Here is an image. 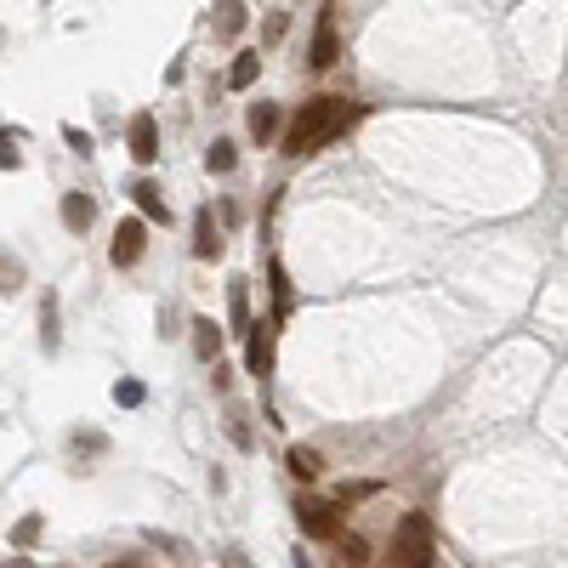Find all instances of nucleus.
Instances as JSON below:
<instances>
[{
  "label": "nucleus",
  "mask_w": 568,
  "mask_h": 568,
  "mask_svg": "<svg viewBox=\"0 0 568 568\" xmlns=\"http://www.w3.org/2000/svg\"><path fill=\"white\" fill-rule=\"evenodd\" d=\"M228 432H233V444H239V449H250V426H245V415H233Z\"/></svg>",
  "instance_id": "393cba45"
},
{
  "label": "nucleus",
  "mask_w": 568,
  "mask_h": 568,
  "mask_svg": "<svg viewBox=\"0 0 568 568\" xmlns=\"http://www.w3.org/2000/svg\"><path fill=\"white\" fill-rule=\"evenodd\" d=\"M205 165H211V171H233V165H239L233 142H228V137H216V142H211V154H205Z\"/></svg>",
  "instance_id": "f3484780"
},
{
  "label": "nucleus",
  "mask_w": 568,
  "mask_h": 568,
  "mask_svg": "<svg viewBox=\"0 0 568 568\" xmlns=\"http://www.w3.org/2000/svg\"><path fill=\"white\" fill-rule=\"evenodd\" d=\"M194 353L205 358V364L222 353V330H216V319H194Z\"/></svg>",
  "instance_id": "ddd939ff"
},
{
  "label": "nucleus",
  "mask_w": 568,
  "mask_h": 568,
  "mask_svg": "<svg viewBox=\"0 0 568 568\" xmlns=\"http://www.w3.org/2000/svg\"><path fill=\"white\" fill-rule=\"evenodd\" d=\"M114 404H142V381H120V387H114Z\"/></svg>",
  "instance_id": "5701e85b"
},
{
  "label": "nucleus",
  "mask_w": 568,
  "mask_h": 568,
  "mask_svg": "<svg viewBox=\"0 0 568 568\" xmlns=\"http://www.w3.org/2000/svg\"><path fill=\"white\" fill-rule=\"evenodd\" d=\"M296 523H302V534H313V540H330L336 546L341 540V506L336 500H296Z\"/></svg>",
  "instance_id": "7ed1b4c3"
},
{
  "label": "nucleus",
  "mask_w": 568,
  "mask_h": 568,
  "mask_svg": "<svg viewBox=\"0 0 568 568\" xmlns=\"http://www.w3.org/2000/svg\"><path fill=\"white\" fill-rule=\"evenodd\" d=\"M40 529H46L40 517H23L18 529H12V546H35V540H40Z\"/></svg>",
  "instance_id": "412c9836"
},
{
  "label": "nucleus",
  "mask_w": 568,
  "mask_h": 568,
  "mask_svg": "<svg viewBox=\"0 0 568 568\" xmlns=\"http://www.w3.org/2000/svg\"><path fill=\"white\" fill-rule=\"evenodd\" d=\"M336 12L341 6H319V29H313V69H330L336 63Z\"/></svg>",
  "instance_id": "423d86ee"
},
{
  "label": "nucleus",
  "mask_w": 568,
  "mask_h": 568,
  "mask_svg": "<svg viewBox=\"0 0 568 568\" xmlns=\"http://www.w3.org/2000/svg\"><path fill=\"white\" fill-rule=\"evenodd\" d=\"M245 12H250V6H222V18H216V35L233 40L239 29H245Z\"/></svg>",
  "instance_id": "a211bd4d"
},
{
  "label": "nucleus",
  "mask_w": 568,
  "mask_h": 568,
  "mask_svg": "<svg viewBox=\"0 0 568 568\" xmlns=\"http://www.w3.org/2000/svg\"><path fill=\"white\" fill-rule=\"evenodd\" d=\"M358 108L347 103V97H313V103L290 120V131H284V154L290 160H302V154H319V148H330V142L353 125Z\"/></svg>",
  "instance_id": "f257e3e1"
},
{
  "label": "nucleus",
  "mask_w": 568,
  "mask_h": 568,
  "mask_svg": "<svg viewBox=\"0 0 568 568\" xmlns=\"http://www.w3.org/2000/svg\"><path fill=\"white\" fill-rule=\"evenodd\" d=\"M18 290H23V262L0 250V296H18Z\"/></svg>",
  "instance_id": "dca6fc26"
},
{
  "label": "nucleus",
  "mask_w": 568,
  "mask_h": 568,
  "mask_svg": "<svg viewBox=\"0 0 568 568\" xmlns=\"http://www.w3.org/2000/svg\"><path fill=\"white\" fill-rule=\"evenodd\" d=\"M267 279H273V307H279V313H290V302H296V296H290V279H284V267L273 262V267H267Z\"/></svg>",
  "instance_id": "6ab92c4d"
},
{
  "label": "nucleus",
  "mask_w": 568,
  "mask_h": 568,
  "mask_svg": "<svg viewBox=\"0 0 568 568\" xmlns=\"http://www.w3.org/2000/svg\"><path fill=\"white\" fill-rule=\"evenodd\" d=\"M233 324H239V330H250V296H245V279H233Z\"/></svg>",
  "instance_id": "aec40b11"
},
{
  "label": "nucleus",
  "mask_w": 568,
  "mask_h": 568,
  "mask_svg": "<svg viewBox=\"0 0 568 568\" xmlns=\"http://www.w3.org/2000/svg\"><path fill=\"white\" fill-rule=\"evenodd\" d=\"M194 256L199 262H216L222 256V233H216V216H211V205L194 216Z\"/></svg>",
  "instance_id": "1a4fd4ad"
},
{
  "label": "nucleus",
  "mask_w": 568,
  "mask_h": 568,
  "mask_svg": "<svg viewBox=\"0 0 568 568\" xmlns=\"http://www.w3.org/2000/svg\"><path fill=\"white\" fill-rule=\"evenodd\" d=\"M245 336H250V347H245L250 375H273V319H256Z\"/></svg>",
  "instance_id": "39448f33"
},
{
  "label": "nucleus",
  "mask_w": 568,
  "mask_h": 568,
  "mask_svg": "<svg viewBox=\"0 0 568 568\" xmlns=\"http://www.w3.org/2000/svg\"><path fill=\"white\" fill-rule=\"evenodd\" d=\"M256 74H262V52H245L239 63L228 69V86L233 91H245V86H256Z\"/></svg>",
  "instance_id": "2eb2a0df"
},
{
  "label": "nucleus",
  "mask_w": 568,
  "mask_h": 568,
  "mask_svg": "<svg viewBox=\"0 0 568 568\" xmlns=\"http://www.w3.org/2000/svg\"><path fill=\"white\" fill-rule=\"evenodd\" d=\"M154 154H160V125H154V114H137L131 120V160L154 165Z\"/></svg>",
  "instance_id": "0eeeda50"
},
{
  "label": "nucleus",
  "mask_w": 568,
  "mask_h": 568,
  "mask_svg": "<svg viewBox=\"0 0 568 568\" xmlns=\"http://www.w3.org/2000/svg\"><path fill=\"white\" fill-rule=\"evenodd\" d=\"M0 165H6V171H18V148H12V137H6V131H0Z\"/></svg>",
  "instance_id": "a878e982"
},
{
  "label": "nucleus",
  "mask_w": 568,
  "mask_h": 568,
  "mask_svg": "<svg viewBox=\"0 0 568 568\" xmlns=\"http://www.w3.org/2000/svg\"><path fill=\"white\" fill-rule=\"evenodd\" d=\"M131 205L142 211V222H171V205H165V194H160V182H131Z\"/></svg>",
  "instance_id": "6e6552de"
},
{
  "label": "nucleus",
  "mask_w": 568,
  "mask_h": 568,
  "mask_svg": "<svg viewBox=\"0 0 568 568\" xmlns=\"http://www.w3.org/2000/svg\"><path fill=\"white\" fill-rule=\"evenodd\" d=\"M284 466H290V472H296L302 483H313V478L324 472V455H319V449H307V444H296L290 455H284Z\"/></svg>",
  "instance_id": "f8f14e48"
},
{
  "label": "nucleus",
  "mask_w": 568,
  "mask_h": 568,
  "mask_svg": "<svg viewBox=\"0 0 568 568\" xmlns=\"http://www.w3.org/2000/svg\"><path fill=\"white\" fill-rule=\"evenodd\" d=\"M381 568H432V517L409 512L392 529V546H387V563Z\"/></svg>",
  "instance_id": "f03ea898"
},
{
  "label": "nucleus",
  "mask_w": 568,
  "mask_h": 568,
  "mask_svg": "<svg viewBox=\"0 0 568 568\" xmlns=\"http://www.w3.org/2000/svg\"><path fill=\"white\" fill-rule=\"evenodd\" d=\"M284 29H290V12H273V18H267V29H262V35H267V46H273V40H279Z\"/></svg>",
  "instance_id": "b1692460"
},
{
  "label": "nucleus",
  "mask_w": 568,
  "mask_h": 568,
  "mask_svg": "<svg viewBox=\"0 0 568 568\" xmlns=\"http://www.w3.org/2000/svg\"><path fill=\"white\" fill-rule=\"evenodd\" d=\"M91 222H97V199H91V194H63V228L86 233Z\"/></svg>",
  "instance_id": "9d476101"
},
{
  "label": "nucleus",
  "mask_w": 568,
  "mask_h": 568,
  "mask_svg": "<svg viewBox=\"0 0 568 568\" xmlns=\"http://www.w3.org/2000/svg\"><path fill=\"white\" fill-rule=\"evenodd\" d=\"M273 131H279V108H273V103H250V137L267 142Z\"/></svg>",
  "instance_id": "4468645a"
},
{
  "label": "nucleus",
  "mask_w": 568,
  "mask_h": 568,
  "mask_svg": "<svg viewBox=\"0 0 568 568\" xmlns=\"http://www.w3.org/2000/svg\"><path fill=\"white\" fill-rule=\"evenodd\" d=\"M330 568H370V540L364 534H353V540L341 534L336 551H330Z\"/></svg>",
  "instance_id": "9b49d317"
},
{
  "label": "nucleus",
  "mask_w": 568,
  "mask_h": 568,
  "mask_svg": "<svg viewBox=\"0 0 568 568\" xmlns=\"http://www.w3.org/2000/svg\"><path fill=\"white\" fill-rule=\"evenodd\" d=\"M46 353H57V296H46Z\"/></svg>",
  "instance_id": "4be33fe9"
},
{
  "label": "nucleus",
  "mask_w": 568,
  "mask_h": 568,
  "mask_svg": "<svg viewBox=\"0 0 568 568\" xmlns=\"http://www.w3.org/2000/svg\"><path fill=\"white\" fill-rule=\"evenodd\" d=\"M142 250H148V222L142 216H125L120 228H114V245H108V262L114 267H137Z\"/></svg>",
  "instance_id": "20e7f679"
}]
</instances>
